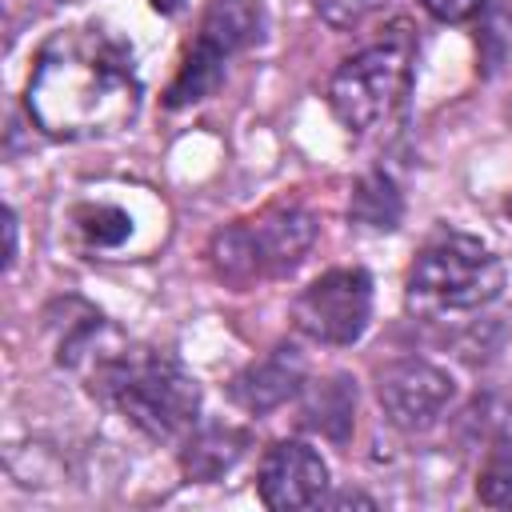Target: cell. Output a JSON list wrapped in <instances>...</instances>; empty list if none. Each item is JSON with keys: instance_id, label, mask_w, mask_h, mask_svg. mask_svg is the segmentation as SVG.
I'll use <instances>...</instances> for the list:
<instances>
[{"instance_id": "cell-1", "label": "cell", "mask_w": 512, "mask_h": 512, "mask_svg": "<svg viewBox=\"0 0 512 512\" xmlns=\"http://www.w3.org/2000/svg\"><path fill=\"white\" fill-rule=\"evenodd\" d=\"M140 92L132 52L116 36L104 28H64L36 52L24 104L40 132L92 140L128 128L140 112Z\"/></svg>"}, {"instance_id": "cell-2", "label": "cell", "mask_w": 512, "mask_h": 512, "mask_svg": "<svg viewBox=\"0 0 512 512\" xmlns=\"http://www.w3.org/2000/svg\"><path fill=\"white\" fill-rule=\"evenodd\" d=\"M84 364H92L88 388L144 436L176 440L192 432L200 412V384L176 356L144 344H96V352H88L80 368Z\"/></svg>"}, {"instance_id": "cell-3", "label": "cell", "mask_w": 512, "mask_h": 512, "mask_svg": "<svg viewBox=\"0 0 512 512\" xmlns=\"http://www.w3.org/2000/svg\"><path fill=\"white\" fill-rule=\"evenodd\" d=\"M316 216L304 204H268L248 220L224 224L208 244L212 272L232 288L292 272L316 244Z\"/></svg>"}, {"instance_id": "cell-4", "label": "cell", "mask_w": 512, "mask_h": 512, "mask_svg": "<svg viewBox=\"0 0 512 512\" xmlns=\"http://www.w3.org/2000/svg\"><path fill=\"white\" fill-rule=\"evenodd\" d=\"M504 288L500 256L468 232H436L408 268V304L424 316L476 312Z\"/></svg>"}, {"instance_id": "cell-5", "label": "cell", "mask_w": 512, "mask_h": 512, "mask_svg": "<svg viewBox=\"0 0 512 512\" xmlns=\"http://www.w3.org/2000/svg\"><path fill=\"white\" fill-rule=\"evenodd\" d=\"M412 88V40L388 36L348 56L328 80V104L348 132H368L388 120Z\"/></svg>"}, {"instance_id": "cell-6", "label": "cell", "mask_w": 512, "mask_h": 512, "mask_svg": "<svg viewBox=\"0 0 512 512\" xmlns=\"http://www.w3.org/2000/svg\"><path fill=\"white\" fill-rule=\"evenodd\" d=\"M372 320V276L364 268H332L292 300V324L316 344H356Z\"/></svg>"}, {"instance_id": "cell-7", "label": "cell", "mask_w": 512, "mask_h": 512, "mask_svg": "<svg viewBox=\"0 0 512 512\" xmlns=\"http://www.w3.org/2000/svg\"><path fill=\"white\" fill-rule=\"evenodd\" d=\"M452 396H456L452 376L440 364L420 360V356L392 360L376 376V400L388 424L400 432H428L444 416Z\"/></svg>"}, {"instance_id": "cell-8", "label": "cell", "mask_w": 512, "mask_h": 512, "mask_svg": "<svg viewBox=\"0 0 512 512\" xmlns=\"http://www.w3.org/2000/svg\"><path fill=\"white\" fill-rule=\"evenodd\" d=\"M256 492L276 512L316 508V504H324V492H328V464L304 440H276L260 456Z\"/></svg>"}, {"instance_id": "cell-9", "label": "cell", "mask_w": 512, "mask_h": 512, "mask_svg": "<svg viewBox=\"0 0 512 512\" xmlns=\"http://www.w3.org/2000/svg\"><path fill=\"white\" fill-rule=\"evenodd\" d=\"M300 388H304V360L292 344H280L268 356L252 360L244 372H236L228 384V396L244 412L264 416V412H276L280 404H288Z\"/></svg>"}, {"instance_id": "cell-10", "label": "cell", "mask_w": 512, "mask_h": 512, "mask_svg": "<svg viewBox=\"0 0 512 512\" xmlns=\"http://www.w3.org/2000/svg\"><path fill=\"white\" fill-rule=\"evenodd\" d=\"M248 448H252L248 428H232V424L196 428V432H188V440L180 448V472L192 484H216L248 456Z\"/></svg>"}, {"instance_id": "cell-11", "label": "cell", "mask_w": 512, "mask_h": 512, "mask_svg": "<svg viewBox=\"0 0 512 512\" xmlns=\"http://www.w3.org/2000/svg\"><path fill=\"white\" fill-rule=\"evenodd\" d=\"M224 60H228V52L216 40L196 36V44L188 48L176 80L168 84V104L172 108H184V104H196V100L212 96L220 88V80H224Z\"/></svg>"}, {"instance_id": "cell-12", "label": "cell", "mask_w": 512, "mask_h": 512, "mask_svg": "<svg viewBox=\"0 0 512 512\" xmlns=\"http://www.w3.org/2000/svg\"><path fill=\"white\" fill-rule=\"evenodd\" d=\"M404 216V196L396 188L392 176L384 172H368L352 184V196H348V220L368 228V232H392Z\"/></svg>"}, {"instance_id": "cell-13", "label": "cell", "mask_w": 512, "mask_h": 512, "mask_svg": "<svg viewBox=\"0 0 512 512\" xmlns=\"http://www.w3.org/2000/svg\"><path fill=\"white\" fill-rule=\"evenodd\" d=\"M352 416H356V384L348 376H328L312 388L308 404H304V424L316 428L320 436H328L332 444H344L352 432Z\"/></svg>"}, {"instance_id": "cell-14", "label": "cell", "mask_w": 512, "mask_h": 512, "mask_svg": "<svg viewBox=\"0 0 512 512\" xmlns=\"http://www.w3.org/2000/svg\"><path fill=\"white\" fill-rule=\"evenodd\" d=\"M200 36L216 40L228 56L248 48L260 36V8L252 0H212L200 24Z\"/></svg>"}, {"instance_id": "cell-15", "label": "cell", "mask_w": 512, "mask_h": 512, "mask_svg": "<svg viewBox=\"0 0 512 512\" xmlns=\"http://www.w3.org/2000/svg\"><path fill=\"white\" fill-rule=\"evenodd\" d=\"M72 228L80 232V240L96 252H112L124 248L132 236V212L112 204V200H88L72 212Z\"/></svg>"}, {"instance_id": "cell-16", "label": "cell", "mask_w": 512, "mask_h": 512, "mask_svg": "<svg viewBox=\"0 0 512 512\" xmlns=\"http://www.w3.org/2000/svg\"><path fill=\"white\" fill-rule=\"evenodd\" d=\"M464 428L492 448L500 444H512V396H500V392H484L472 400V408L464 412Z\"/></svg>"}, {"instance_id": "cell-17", "label": "cell", "mask_w": 512, "mask_h": 512, "mask_svg": "<svg viewBox=\"0 0 512 512\" xmlns=\"http://www.w3.org/2000/svg\"><path fill=\"white\" fill-rule=\"evenodd\" d=\"M476 496L488 508H512V444H500L488 452L476 480Z\"/></svg>"}, {"instance_id": "cell-18", "label": "cell", "mask_w": 512, "mask_h": 512, "mask_svg": "<svg viewBox=\"0 0 512 512\" xmlns=\"http://www.w3.org/2000/svg\"><path fill=\"white\" fill-rule=\"evenodd\" d=\"M388 0H316V12L324 24L332 28H356L364 24L372 12H380Z\"/></svg>"}, {"instance_id": "cell-19", "label": "cell", "mask_w": 512, "mask_h": 512, "mask_svg": "<svg viewBox=\"0 0 512 512\" xmlns=\"http://www.w3.org/2000/svg\"><path fill=\"white\" fill-rule=\"evenodd\" d=\"M428 8V16H436L440 24H464V20H476L488 0H420Z\"/></svg>"}, {"instance_id": "cell-20", "label": "cell", "mask_w": 512, "mask_h": 512, "mask_svg": "<svg viewBox=\"0 0 512 512\" xmlns=\"http://www.w3.org/2000/svg\"><path fill=\"white\" fill-rule=\"evenodd\" d=\"M4 236H8V248H4V268L16 264V212L8 208L4 212Z\"/></svg>"}, {"instance_id": "cell-21", "label": "cell", "mask_w": 512, "mask_h": 512, "mask_svg": "<svg viewBox=\"0 0 512 512\" xmlns=\"http://www.w3.org/2000/svg\"><path fill=\"white\" fill-rule=\"evenodd\" d=\"M332 504H336V508H348V504H360V508H376V500H372V496H360V492H340V496H332Z\"/></svg>"}, {"instance_id": "cell-22", "label": "cell", "mask_w": 512, "mask_h": 512, "mask_svg": "<svg viewBox=\"0 0 512 512\" xmlns=\"http://www.w3.org/2000/svg\"><path fill=\"white\" fill-rule=\"evenodd\" d=\"M152 8H156V12H176L180 0H152Z\"/></svg>"}, {"instance_id": "cell-23", "label": "cell", "mask_w": 512, "mask_h": 512, "mask_svg": "<svg viewBox=\"0 0 512 512\" xmlns=\"http://www.w3.org/2000/svg\"><path fill=\"white\" fill-rule=\"evenodd\" d=\"M508 120H512V100H508Z\"/></svg>"}, {"instance_id": "cell-24", "label": "cell", "mask_w": 512, "mask_h": 512, "mask_svg": "<svg viewBox=\"0 0 512 512\" xmlns=\"http://www.w3.org/2000/svg\"><path fill=\"white\" fill-rule=\"evenodd\" d=\"M508 212H512V196H508Z\"/></svg>"}]
</instances>
